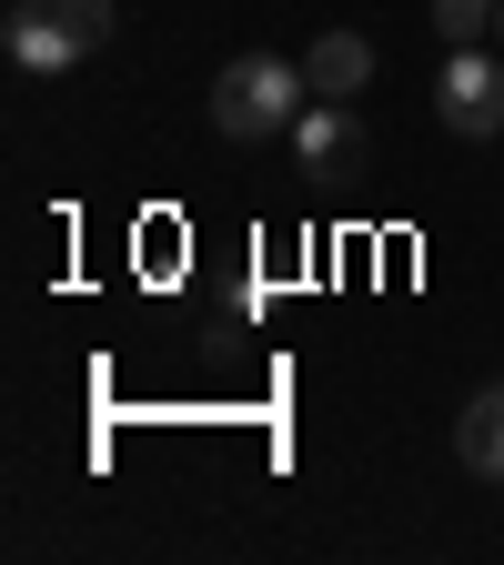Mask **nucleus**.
Masks as SVG:
<instances>
[{
	"label": "nucleus",
	"instance_id": "nucleus-5",
	"mask_svg": "<svg viewBox=\"0 0 504 565\" xmlns=\"http://www.w3.org/2000/svg\"><path fill=\"white\" fill-rule=\"evenodd\" d=\"M303 82H313L323 102H353V92L374 82V41H364V31H323V41L303 51Z\"/></svg>",
	"mask_w": 504,
	"mask_h": 565
},
{
	"label": "nucleus",
	"instance_id": "nucleus-7",
	"mask_svg": "<svg viewBox=\"0 0 504 565\" xmlns=\"http://www.w3.org/2000/svg\"><path fill=\"white\" fill-rule=\"evenodd\" d=\"M494 11H504V0H435V31H444V51H454V41H484V31H494Z\"/></svg>",
	"mask_w": 504,
	"mask_h": 565
},
{
	"label": "nucleus",
	"instance_id": "nucleus-2",
	"mask_svg": "<svg viewBox=\"0 0 504 565\" xmlns=\"http://www.w3.org/2000/svg\"><path fill=\"white\" fill-rule=\"evenodd\" d=\"M111 41V0H21L11 21H0V51H11L31 82H51V71L92 61Z\"/></svg>",
	"mask_w": 504,
	"mask_h": 565
},
{
	"label": "nucleus",
	"instance_id": "nucleus-6",
	"mask_svg": "<svg viewBox=\"0 0 504 565\" xmlns=\"http://www.w3.org/2000/svg\"><path fill=\"white\" fill-rule=\"evenodd\" d=\"M454 455H464V475L504 484V384H484V394L454 414Z\"/></svg>",
	"mask_w": 504,
	"mask_h": 565
},
{
	"label": "nucleus",
	"instance_id": "nucleus-3",
	"mask_svg": "<svg viewBox=\"0 0 504 565\" xmlns=\"http://www.w3.org/2000/svg\"><path fill=\"white\" fill-rule=\"evenodd\" d=\"M435 121H444L454 141H494V131H504V61H494V51H474V41H454V51H444Z\"/></svg>",
	"mask_w": 504,
	"mask_h": 565
},
{
	"label": "nucleus",
	"instance_id": "nucleus-4",
	"mask_svg": "<svg viewBox=\"0 0 504 565\" xmlns=\"http://www.w3.org/2000/svg\"><path fill=\"white\" fill-rule=\"evenodd\" d=\"M364 152H374V131H364V111H353V102H303L293 111V162L303 172H364Z\"/></svg>",
	"mask_w": 504,
	"mask_h": 565
},
{
	"label": "nucleus",
	"instance_id": "nucleus-8",
	"mask_svg": "<svg viewBox=\"0 0 504 565\" xmlns=\"http://www.w3.org/2000/svg\"><path fill=\"white\" fill-rule=\"evenodd\" d=\"M494 41H504V11H494Z\"/></svg>",
	"mask_w": 504,
	"mask_h": 565
},
{
	"label": "nucleus",
	"instance_id": "nucleus-1",
	"mask_svg": "<svg viewBox=\"0 0 504 565\" xmlns=\"http://www.w3.org/2000/svg\"><path fill=\"white\" fill-rule=\"evenodd\" d=\"M303 61H282V51H243L223 82H212V131L223 141H272V131H293L303 111Z\"/></svg>",
	"mask_w": 504,
	"mask_h": 565
}]
</instances>
